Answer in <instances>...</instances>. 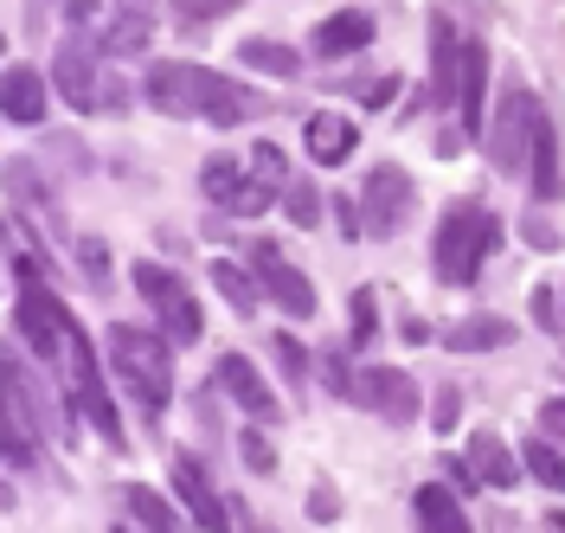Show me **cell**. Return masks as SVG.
I'll use <instances>...</instances> for the list:
<instances>
[{"instance_id":"cell-33","label":"cell","mask_w":565,"mask_h":533,"mask_svg":"<svg viewBox=\"0 0 565 533\" xmlns=\"http://www.w3.org/2000/svg\"><path fill=\"white\" fill-rule=\"evenodd\" d=\"M238 450H245V462L257 469V476H270V469H277V450L264 444V430H238Z\"/></svg>"},{"instance_id":"cell-30","label":"cell","mask_w":565,"mask_h":533,"mask_svg":"<svg viewBox=\"0 0 565 533\" xmlns=\"http://www.w3.org/2000/svg\"><path fill=\"white\" fill-rule=\"evenodd\" d=\"M225 13H238V0H174L180 26H212V20H225Z\"/></svg>"},{"instance_id":"cell-20","label":"cell","mask_w":565,"mask_h":533,"mask_svg":"<svg viewBox=\"0 0 565 533\" xmlns=\"http://www.w3.org/2000/svg\"><path fill=\"white\" fill-rule=\"evenodd\" d=\"M508 341H514V321H501V316H462L444 328L450 354H489V348H508Z\"/></svg>"},{"instance_id":"cell-18","label":"cell","mask_w":565,"mask_h":533,"mask_svg":"<svg viewBox=\"0 0 565 533\" xmlns=\"http://www.w3.org/2000/svg\"><path fill=\"white\" fill-rule=\"evenodd\" d=\"M373 13H360V7H348V13H334V20H321L316 26V52L321 58H348V52H366L373 45Z\"/></svg>"},{"instance_id":"cell-1","label":"cell","mask_w":565,"mask_h":533,"mask_svg":"<svg viewBox=\"0 0 565 533\" xmlns=\"http://www.w3.org/2000/svg\"><path fill=\"white\" fill-rule=\"evenodd\" d=\"M141 90H148V104L161 109V116H200V122H212V129H232L238 116H257V109H264L238 77L206 72V65H180V58L148 65Z\"/></svg>"},{"instance_id":"cell-4","label":"cell","mask_w":565,"mask_h":533,"mask_svg":"<svg viewBox=\"0 0 565 533\" xmlns=\"http://www.w3.org/2000/svg\"><path fill=\"white\" fill-rule=\"evenodd\" d=\"M52 77H58V97L77 116L104 109V104H122V84H109V72H104V39L97 33H71L58 45V58H52Z\"/></svg>"},{"instance_id":"cell-28","label":"cell","mask_w":565,"mask_h":533,"mask_svg":"<svg viewBox=\"0 0 565 533\" xmlns=\"http://www.w3.org/2000/svg\"><path fill=\"white\" fill-rule=\"evenodd\" d=\"M250 168H257V180H264V186H270V193H289V161H282V148L277 142H257L250 148Z\"/></svg>"},{"instance_id":"cell-35","label":"cell","mask_w":565,"mask_h":533,"mask_svg":"<svg viewBox=\"0 0 565 533\" xmlns=\"http://www.w3.org/2000/svg\"><path fill=\"white\" fill-rule=\"evenodd\" d=\"M533 321H540L546 334H565V316H559V296H553V289H533Z\"/></svg>"},{"instance_id":"cell-36","label":"cell","mask_w":565,"mask_h":533,"mask_svg":"<svg viewBox=\"0 0 565 533\" xmlns=\"http://www.w3.org/2000/svg\"><path fill=\"white\" fill-rule=\"evenodd\" d=\"M334 514H341V495H334L328 482H316V489H309V521H334Z\"/></svg>"},{"instance_id":"cell-19","label":"cell","mask_w":565,"mask_h":533,"mask_svg":"<svg viewBox=\"0 0 565 533\" xmlns=\"http://www.w3.org/2000/svg\"><path fill=\"white\" fill-rule=\"evenodd\" d=\"M309 154H316L321 168H341L353 148H360V129H353L348 116H334V109H321V116H309Z\"/></svg>"},{"instance_id":"cell-5","label":"cell","mask_w":565,"mask_h":533,"mask_svg":"<svg viewBox=\"0 0 565 533\" xmlns=\"http://www.w3.org/2000/svg\"><path fill=\"white\" fill-rule=\"evenodd\" d=\"M540 122H546V109L533 97L527 84H508L501 97H494V122H489V161L501 174H527L533 161V136H540Z\"/></svg>"},{"instance_id":"cell-3","label":"cell","mask_w":565,"mask_h":533,"mask_svg":"<svg viewBox=\"0 0 565 533\" xmlns=\"http://www.w3.org/2000/svg\"><path fill=\"white\" fill-rule=\"evenodd\" d=\"M494 250H501V218L482 200H457L437 225V238H430V264H437L444 284H476Z\"/></svg>"},{"instance_id":"cell-6","label":"cell","mask_w":565,"mask_h":533,"mask_svg":"<svg viewBox=\"0 0 565 533\" xmlns=\"http://www.w3.org/2000/svg\"><path fill=\"white\" fill-rule=\"evenodd\" d=\"M58 373H65L71 398H77V412L90 418V425L104 430L109 450H129V430H122V412L109 405V386L104 373H97V354H90V341H84V328L71 321V341H65V360H58Z\"/></svg>"},{"instance_id":"cell-31","label":"cell","mask_w":565,"mask_h":533,"mask_svg":"<svg viewBox=\"0 0 565 533\" xmlns=\"http://www.w3.org/2000/svg\"><path fill=\"white\" fill-rule=\"evenodd\" d=\"M321 386L334 392V398H348V405H353V386H360V373H353L348 360H341V348H334V354H321Z\"/></svg>"},{"instance_id":"cell-38","label":"cell","mask_w":565,"mask_h":533,"mask_svg":"<svg viewBox=\"0 0 565 533\" xmlns=\"http://www.w3.org/2000/svg\"><path fill=\"white\" fill-rule=\"evenodd\" d=\"M540 430H546L553 444H565V398H553V405L540 412Z\"/></svg>"},{"instance_id":"cell-29","label":"cell","mask_w":565,"mask_h":533,"mask_svg":"<svg viewBox=\"0 0 565 533\" xmlns=\"http://www.w3.org/2000/svg\"><path fill=\"white\" fill-rule=\"evenodd\" d=\"M348 341L353 348H366L373 334H380V302H373V289H353V309H348Z\"/></svg>"},{"instance_id":"cell-41","label":"cell","mask_w":565,"mask_h":533,"mask_svg":"<svg viewBox=\"0 0 565 533\" xmlns=\"http://www.w3.org/2000/svg\"><path fill=\"white\" fill-rule=\"evenodd\" d=\"M405 341H430V321H418V316H405V328H398Z\"/></svg>"},{"instance_id":"cell-13","label":"cell","mask_w":565,"mask_h":533,"mask_svg":"<svg viewBox=\"0 0 565 533\" xmlns=\"http://www.w3.org/2000/svg\"><path fill=\"white\" fill-rule=\"evenodd\" d=\"M218 386L232 392V398H238V412L257 418V425H277V418H282V398L264 386V373H257L245 354H218Z\"/></svg>"},{"instance_id":"cell-42","label":"cell","mask_w":565,"mask_h":533,"mask_svg":"<svg viewBox=\"0 0 565 533\" xmlns=\"http://www.w3.org/2000/svg\"><path fill=\"white\" fill-rule=\"evenodd\" d=\"M232 521H238V527H245V533H270V527H264V521H250V508H245V501H238V514H232Z\"/></svg>"},{"instance_id":"cell-7","label":"cell","mask_w":565,"mask_h":533,"mask_svg":"<svg viewBox=\"0 0 565 533\" xmlns=\"http://www.w3.org/2000/svg\"><path fill=\"white\" fill-rule=\"evenodd\" d=\"M141 289V302L154 309V328L174 341V348H193L200 334H206V316H200V302H193V289H186V277H174L168 264H136L129 270Z\"/></svg>"},{"instance_id":"cell-22","label":"cell","mask_w":565,"mask_h":533,"mask_svg":"<svg viewBox=\"0 0 565 533\" xmlns=\"http://www.w3.org/2000/svg\"><path fill=\"white\" fill-rule=\"evenodd\" d=\"M527 186H533V200H540V206L565 193V180H559V136H553V116H546V122H540V136H533Z\"/></svg>"},{"instance_id":"cell-11","label":"cell","mask_w":565,"mask_h":533,"mask_svg":"<svg viewBox=\"0 0 565 533\" xmlns=\"http://www.w3.org/2000/svg\"><path fill=\"white\" fill-rule=\"evenodd\" d=\"M200 186H206L212 206H232L238 218H257L264 206H270V186H264L257 174H245L232 154H212L206 168H200Z\"/></svg>"},{"instance_id":"cell-12","label":"cell","mask_w":565,"mask_h":533,"mask_svg":"<svg viewBox=\"0 0 565 533\" xmlns=\"http://www.w3.org/2000/svg\"><path fill=\"white\" fill-rule=\"evenodd\" d=\"M174 495H180V508H186V521H193L200 533H238V521H232V508L218 501V489L206 482V469H200V462L186 457V450L174 457Z\"/></svg>"},{"instance_id":"cell-2","label":"cell","mask_w":565,"mask_h":533,"mask_svg":"<svg viewBox=\"0 0 565 533\" xmlns=\"http://www.w3.org/2000/svg\"><path fill=\"white\" fill-rule=\"evenodd\" d=\"M109 366L122 392L136 398L141 412H168L174 398V341L161 328H136V321H109Z\"/></svg>"},{"instance_id":"cell-10","label":"cell","mask_w":565,"mask_h":533,"mask_svg":"<svg viewBox=\"0 0 565 533\" xmlns=\"http://www.w3.org/2000/svg\"><path fill=\"white\" fill-rule=\"evenodd\" d=\"M353 405H366L373 418H386V425L405 430L412 418H418V380L398 373V366H366L360 386H353Z\"/></svg>"},{"instance_id":"cell-17","label":"cell","mask_w":565,"mask_h":533,"mask_svg":"<svg viewBox=\"0 0 565 533\" xmlns=\"http://www.w3.org/2000/svg\"><path fill=\"white\" fill-rule=\"evenodd\" d=\"M482 97H489V45H482V39H462V97H457V116H462V129H469V136H476V129H489Z\"/></svg>"},{"instance_id":"cell-37","label":"cell","mask_w":565,"mask_h":533,"mask_svg":"<svg viewBox=\"0 0 565 533\" xmlns=\"http://www.w3.org/2000/svg\"><path fill=\"white\" fill-rule=\"evenodd\" d=\"M527 245H533V250H559V232H553L546 218L533 213V218H527Z\"/></svg>"},{"instance_id":"cell-16","label":"cell","mask_w":565,"mask_h":533,"mask_svg":"<svg viewBox=\"0 0 565 533\" xmlns=\"http://www.w3.org/2000/svg\"><path fill=\"white\" fill-rule=\"evenodd\" d=\"M0 109H7V122H20V129L45 122V77H39L33 65H7V77H0Z\"/></svg>"},{"instance_id":"cell-23","label":"cell","mask_w":565,"mask_h":533,"mask_svg":"<svg viewBox=\"0 0 565 533\" xmlns=\"http://www.w3.org/2000/svg\"><path fill=\"white\" fill-rule=\"evenodd\" d=\"M238 65H245V72H264V77H296L302 72V52L282 45V39H245V45H238Z\"/></svg>"},{"instance_id":"cell-40","label":"cell","mask_w":565,"mask_h":533,"mask_svg":"<svg viewBox=\"0 0 565 533\" xmlns=\"http://www.w3.org/2000/svg\"><path fill=\"white\" fill-rule=\"evenodd\" d=\"M392 97H398V72H392V77H380V84L366 90V104H373V109H380V104H392Z\"/></svg>"},{"instance_id":"cell-27","label":"cell","mask_w":565,"mask_h":533,"mask_svg":"<svg viewBox=\"0 0 565 533\" xmlns=\"http://www.w3.org/2000/svg\"><path fill=\"white\" fill-rule=\"evenodd\" d=\"M282 213H289V225H321V193L309 174L289 180V193H282Z\"/></svg>"},{"instance_id":"cell-43","label":"cell","mask_w":565,"mask_h":533,"mask_svg":"<svg viewBox=\"0 0 565 533\" xmlns=\"http://www.w3.org/2000/svg\"><path fill=\"white\" fill-rule=\"evenodd\" d=\"M109 533H136V527H109Z\"/></svg>"},{"instance_id":"cell-24","label":"cell","mask_w":565,"mask_h":533,"mask_svg":"<svg viewBox=\"0 0 565 533\" xmlns=\"http://www.w3.org/2000/svg\"><path fill=\"white\" fill-rule=\"evenodd\" d=\"M212 289H218L238 316H250V309L264 302V289H257V277H250V264H232V257H218V264H212Z\"/></svg>"},{"instance_id":"cell-21","label":"cell","mask_w":565,"mask_h":533,"mask_svg":"<svg viewBox=\"0 0 565 533\" xmlns=\"http://www.w3.org/2000/svg\"><path fill=\"white\" fill-rule=\"evenodd\" d=\"M418 533H476V527H469V514H462L457 489L424 482V489H418Z\"/></svg>"},{"instance_id":"cell-15","label":"cell","mask_w":565,"mask_h":533,"mask_svg":"<svg viewBox=\"0 0 565 533\" xmlns=\"http://www.w3.org/2000/svg\"><path fill=\"white\" fill-rule=\"evenodd\" d=\"M469 469H476L482 489H521V476H527L521 469V450H508L494 430H476L469 437Z\"/></svg>"},{"instance_id":"cell-25","label":"cell","mask_w":565,"mask_h":533,"mask_svg":"<svg viewBox=\"0 0 565 533\" xmlns=\"http://www.w3.org/2000/svg\"><path fill=\"white\" fill-rule=\"evenodd\" d=\"M521 469H527V476H533V482H540V489H553V495H559V489H565V457H559V444H553L546 430H540V437H527V444H521Z\"/></svg>"},{"instance_id":"cell-34","label":"cell","mask_w":565,"mask_h":533,"mask_svg":"<svg viewBox=\"0 0 565 533\" xmlns=\"http://www.w3.org/2000/svg\"><path fill=\"white\" fill-rule=\"evenodd\" d=\"M457 418H462V392L457 386H437V398H430V425L457 430Z\"/></svg>"},{"instance_id":"cell-14","label":"cell","mask_w":565,"mask_h":533,"mask_svg":"<svg viewBox=\"0 0 565 533\" xmlns=\"http://www.w3.org/2000/svg\"><path fill=\"white\" fill-rule=\"evenodd\" d=\"M462 97V39H457V20H430V104L437 109H457Z\"/></svg>"},{"instance_id":"cell-26","label":"cell","mask_w":565,"mask_h":533,"mask_svg":"<svg viewBox=\"0 0 565 533\" xmlns=\"http://www.w3.org/2000/svg\"><path fill=\"white\" fill-rule=\"evenodd\" d=\"M122 501H129V514L141 521V533H180V514L154 495L148 482H129V495H122Z\"/></svg>"},{"instance_id":"cell-9","label":"cell","mask_w":565,"mask_h":533,"mask_svg":"<svg viewBox=\"0 0 565 533\" xmlns=\"http://www.w3.org/2000/svg\"><path fill=\"white\" fill-rule=\"evenodd\" d=\"M250 277H257V289L277 302L282 316H296V321L316 316V284H309V277H302V270L270 245V238H257V245H250Z\"/></svg>"},{"instance_id":"cell-32","label":"cell","mask_w":565,"mask_h":533,"mask_svg":"<svg viewBox=\"0 0 565 533\" xmlns=\"http://www.w3.org/2000/svg\"><path fill=\"white\" fill-rule=\"evenodd\" d=\"M270 354H277V366L289 373V380H309V354H302L296 334H270Z\"/></svg>"},{"instance_id":"cell-39","label":"cell","mask_w":565,"mask_h":533,"mask_svg":"<svg viewBox=\"0 0 565 533\" xmlns=\"http://www.w3.org/2000/svg\"><path fill=\"white\" fill-rule=\"evenodd\" d=\"M444 476H450V489H457V495H462V489H482V482H476V469H469V457H450V462H444Z\"/></svg>"},{"instance_id":"cell-8","label":"cell","mask_w":565,"mask_h":533,"mask_svg":"<svg viewBox=\"0 0 565 533\" xmlns=\"http://www.w3.org/2000/svg\"><path fill=\"white\" fill-rule=\"evenodd\" d=\"M360 218H366V238H398L418 218V186H412V174L380 161L366 174V186H360Z\"/></svg>"}]
</instances>
